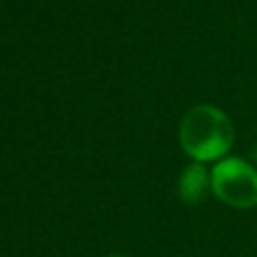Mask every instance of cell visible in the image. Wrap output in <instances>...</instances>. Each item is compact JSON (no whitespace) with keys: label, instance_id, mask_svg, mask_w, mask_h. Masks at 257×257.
Here are the masks:
<instances>
[{"label":"cell","instance_id":"obj_1","mask_svg":"<svg viewBox=\"0 0 257 257\" xmlns=\"http://www.w3.org/2000/svg\"><path fill=\"white\" fill-rule=\"evenodd\" d=\"M178 138L185 154L196 163H208V160L219 163L230 151L235 128H232L230 117L221 108L212 104H199L190 108L181 120Z\"/></svg>","mask_w":257,"mask_h":257},{"label":"cell","instance_id":"obj_2","mask_svg":"<svg viewBox=\"0 0 257 257\" xmlns=\"http://www.w3.org/2000/svg\"><path fill=\"white\" fill-rule=\"evenodd\" d=\"M210 176L219 201L241 210L257 205V169L244 158H221Z\"/></svg>","mask_w":257,"mask_h":257},{"label":"cell","instance_id":"obj_3","mask_svg":"<svg viewBox=\"0 0 257 257\" xmlns=\"http://www.w3.org/2000/svg\"><path fill=\"white\" fill-rule=\"evenodd\" d=\"M210 187H212V176H210V172L205 169L203 163L187 165L181 172V176H178V196L190 205L201 203Z\"/></svg>","mask_w":257,"mask_h":257},{"label":"cell","instance_id":"obj_4","mask_svg":"<svg viewBox=\"0 0 257 257\" xmlns=\"http://www.w3.org/2000/svg\"><path fill=\"white\" fill-rule=\"evenodd\" d=\"M253 158H255V163H257V147L253 149Z\"/></svg>","mask_w":257,"mask_h":257},{"label":"cell","instance_id":"obj_5","mask_svg":"<svg viewBox=\"0 0 257 257\" xmlns=\"http://www.w3.org/2000/svg\"><path fill=\"white\" fill-rule=\"evenodd\" d=\"M108 257H124V255H108Z\"/></svg>","mask_w":257,"mask_h":257}]
</instances>
